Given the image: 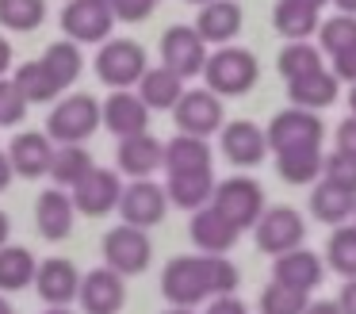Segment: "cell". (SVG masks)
I'll use <instances>...</instances> for the list:
<instances>
[{
	"mask_svg": "<svg viewBox=\"0 0 356 314\" xmlns=\"http://www.w3.org/2000/svg\"><path fill=\"white\" fill-rule=\"evenodd\" d=\"M325 265L345 280L356 276V226H345V222L333 226L330 242H325Z\"/></svg>",
	"mask_w": 356,
	"mask_h": 314,
	"instance_id": "cell-36",
	"label": "cell"
},
{
	"mask_svg": "<svg viewBox=\"0 0 356 314\" xmlns=\"http://www.w3.org/2000/svg\"><path fill=\"white\" fill-rule=\"evenodd\" d=\"M188 234H192V242H195V249H200V253H222V257H226V253L238 245L241 230L234 226V222H226L222 214L207 203V207H200V211H192Z\"/></svg>",
	"mask_w": 356,
	"mask_h": 314,
	"instance_id": "cell-20",
	"label": "cell"
},
{
	"mask_svg": "<svg viewBox=\"0 0 356 314\" xmlns=\"http://www.w3.org/2000/svg\"><path fill=\"white\" fill-rule=\"evenodd\" d=\"M184 96V81H180L172 69L157 65V69H146L138 77V100L149 107V111H172V104Z\"/></svg>",
	"mask_w": 356,
	"mask_h": 314,
	"instance_id": "cell-28",
	"label": "cell"
},
{
	"mask_svg": "<svg viewBox=\"0 0 356 314\" xmlns=\"http://www.w3.org/2000/svg\"><path fill=\"white\" fill-rule=\"evenodd\" d=\"M310 303L307 291L299 288H287V283L272 280L268 288L261 291V314H302Z\"/></svg>",
	"mask_w": 356,
	"mask_h": 314,
	"instance_id": "cell-39",
	"label": "cell"
},
{
	"mask_svg": "<svg viewBox=\"0 0 356 314\" xmlns=\"http://www.w3.org/2000/svg\"><path fill=\"white\" fill-rule=\"evenodd\" d=\"M241 4L238 0H207L195 15V31H200L203 42H215V46H226L234 35L241 31Z\"/></svg>",
	"mask_w": 356,
	"mask_h": 314,
	"instance_id": "cell-23",
	"label": "cell"
},
{
	"mask_svg": "<svg viewBox=\"0 0 356 314\" xmlns=\"http://www.w3.org/2000/svg\"><path fill=\"white\" fill-rule=\"evenodd\" d=\"M73 196L65 188H47L39 199H35V226L47 242H65L73 234Z\"/></svg>",
	"mask_w": 356,
	"mask_h": 314,
	"instance_id": "cell-19",
	"label": "cell"
},
{
	"mask_svg": "<svg viewBox=\"0 0 356 314\" xmlns=\"http://www.w3.org/2000/svg\"><path fill=\"white\" fill-rule=\"evenodd\" d=\"M188 4H207V0H188Z\"/></svg>",
	"mask_w": 356,
	"mask_h": 314,
	"instance_id": "cell-57",
	"label": "cell"
},
{
	"mask_svg": "<svg viewBox=\"0 0 356 314\" xmlns=\"http://www.w3.org/2000/svg\"><path fill=\"white\" fill-rule=\"evenodd\" d=\"M42 314H73V311H65V306H47Z\"/></svg>",
	"mask_w": 356,
	"mask_h": 314,
	"instance_id": "cell-54",
	"label": "cell"
},
{
	"mask_svg": "<svg viewBox=\"0 0 356 314\" xmlns=\"http://www.w3.org/2000/svg\"><path fill=\"white\" fill-rule=\"evenodd\" d=\"M119 214H123V222H131V226L138 230H149L157 226V222L165 219V211H169V196H165V188L157 180H131L123 184V196H119Z\"/></svg>",
	"mask_w": 356,
	"mask_h": 314,
	"instance_id": "cell-11",
	"label": "cell"
},
{
	"mask_svg": "<svg viewBox=\"0 0 356 314\" xmlns=\"http://www.w3.org/2000/svg\"><path fill=\"white\" fill-rule=\"evenodd\" d=\"M218 146H222L226 161L238 168H253L261 165L264 157H268V142H264V130L257 127V123L249 119H238V123H226L222 130H218Z\"/></svg>",
	"mask_w": 356,
	"mask_h": 314,
	"instance_id": "cell-16",
	"label": "cell"
},
{
	"mask_svg": "<svg viewBox=\"0 0 356 314\" xmlns=\"http://www.w3.org/2000/svg\"><path fill=\"white\" fill-rule=\"evenodd\" d=\"M318 38H322V46L318 50L322 54H341V50H348V46H356V15H330V19H322L318 23Z\"/></svg>",
	"mask_w": 356,
	"mask_h": 314,
	"instance_id": "cell-38",
	"label": "cell"
},
{
	"mask_svg": "<svg viewBox=\"0 0 356 314\" xmlns=\"http://www.w3.org/2000/svg\"><path fill=\"white\" fill-rule=\"evenodd\" d=\"M96 127H100V100L88 96V92H73V96L58 100L47 119V134L58 146L85 142V138L96 134Z\"/></svg>",
	"mask_w": 356,
	"mask_h": 314,
	"instance_id": "cell-3",
	"label": "cell"
},
{
	"mask_svg": "<svg viewBox=\"0 0 356 314\" xmlns=\"http://www.w3.org/2000/svg\"><path fill=\"white\" fill-rule=\"evenodd\" d=\"M337 311H341V314H356V276H353V280H345V288H341Z\"/></svg>",
	"mask_w": 356,
	"mask_h": 314,
	"instance_id": "cell-46",
	"label": "cell"
},
{
	"mask_svg": "<svg viewBox=\"0 0 356 314\" xmlns=\"http://www.w3.org/2000/svg\"><path fill=\"white\" fill-rule=\"evenodd\" d=\"M353 219H356V207H353Z\"/></svg>",
	"mask_w": 356,
	"mask_h": 314,
	"instance_id": "cell-58",
	"label": "cell"
},
{
	"mask_svg": "<svg viewBox=\"0 0 356 314\" xmlns=\"http://www.w3.org/2000/svg\"><path fill=\"white\" fill-rule=\"evenodd\" d=\"M104 4H111V0H104Z\"/></svg>",
	"mask_w": 356,
	"mask_h": 314,
	"instance_id": "cell-59",
	"label": "cell"
},
{
	"mask_svg": "<svg viewBox=\"0 0 356 314\" xmlns=\"http://www.w3.org/2000/svg\"><path fill=\"white\" fill-rule=\"evenodd\" d=\"M77 299L85 314H119L127 306V276L111 272L108 265L92 268V272L81 276Z\"/></svg>",
	"mask_w": 356,
	"mask_h": 314,
	"instance_id": "cell-13",
	"label": "cell"
},
{
	"mask_svg": "<svg viewBox=\"0 0 356 314\" xmlns=\"http://www.w3.org/2000/svg\"><path fill=\"white\" fill-rule=\"evenodd\" d=\"M96 168V161H92V153L85 150V146H54V153H50V168H47V176L54 180V188H77L81 180H85L88 173Z\"/></svg>",
	"mask_w": 356,
	"mask_h": 314,
	"instance_id": "cell-27",
	"label": "cell"
},
{
	"mask_svg": "<svg viewBox=\"0 0 356 314\" xmlns=\"http://www.w3.org/2000/svg\"><path fill=\"white\" fill-rule=\"evenodd\" d=\"M322 180H330V184H337V188L356 196V153L333 150L330 157H322Z\"/></svg>",
	"mask_w": 356,
	"mask_h": 314,
	"instance_id": "cell-40",
	"label": "cell"
},
{
	"mask_svg": "<svg viewBox=\"0 0 356 314\" xmlns=\"http://www.w3.org/2000/svg\"><path fill=\"white\" fill-rule=\"evenodd\" d=\"M261 77V65L257 58L245 50V46H218L215 54H207L203 61V81L215 96H245L249 88Z\"/></svg>",
	"mask_w": 356,
	"mask_h": 314,
	"instance_id": "cell-2",
	"label": "cell"
},
{
	"mask_svg": "<svg viewBox=\"0 0 356 314\" xmlns=\"http://www.w3.org/2000/svg\"><path fill=\"white\" fill-rule=\"evenodd\" d=\"M215 184H218L215 168H207V173H169L165 196H169V203L180 207V211H200V207L211 203Z\"/></svg>",
	"mask_w": 356,
	"mask_h": 314,
	"instance_id": "cell-25",
	"label": "cell"
},
{
	"mask_svg": "<svg viewBox=\"0 0 356 314\" xmlns=\"http://www.w3.org/2000/svg\"><path fill=\"white\" fill-rule=\"evenodd\" d=\"M16 88L24 92V100L27 104H50V100H58L62 96V88L54 84V77L42 69V61H24V65L16 69Z\"/></svg>",
	"mask_w": 356,
	"mask_h": 314,
	"instance_id": "cell-34",
	"label": "cell"
},
{
	"mask_svg": "<svg viewBox=\"0 0 356 314\" xmlns=\"http://www.w3.org/2000/svg\"><path fill=\"white\" fill-rule=\"evenodd\" d=\"M0 314H12V306L4 303V295H0Z\"/></svg>",
	"mask_w": 356,
	"mask_h": 314,
	"instance_id": "cell-56",
	"label": "cell"
},
{
	"mask_svg": "<svg viewBox=\"0 0 356 314\" xmlns=\"http://www.w3.org/2000/svg\"><path fill=\"white\" fill-rule=\"evenodd\" d=\"M8 234H12V222H8V214L0 211V245H8Z\"/></svg>",
	"mask_w": 356,
	"mask_h": 314,
	"instance_id": "cell-50",
	"label": "cell"
},
{
	"mask_svg": "<svg viewBox=\"0 0 356 314\" xmlns=\"http://www.w3.org/2000/svg\"><path fill=\"white\" fill-rule=\"evenodd\" d=\"M8 165L16 176H27V180H35V176H42L50 168V153H54V142H50V134H42V130H24V134L12 138L8 150Z\"/></svg>",
	"mask_w": 356,
	"mask_h": 314,
	"instance_id": "cell-22",
	"label": "cell"
},
{
	"mask_svg": "<svg viewBox=\"0 0 356 314\" xmlns=\"http://www.w3.org/2000/svg\"><path fill=\"white\" fill-rule=\"evenodd\" d=\"M119 173L131 176V180H146L161 168V153H165V142H157L149 130L142 134H131V138H119Z\"/></svg>",
	"mask_w": 356,
	"mask_h": 314,
	"instance_id": "cell-21",
	"label": "cell"
},
{
	"mask_svg": "<svg viewBox=\"0 0 356 314\" xmlns=\"http://www.w3.org/2000/svg\"><path fill=\"white\" fill-rule=\"evenodd\" d=\"M353 207H356V196L330 180H318L314 191H310V211H314L318 222L325 226H341V222L353 219Z\"/></svg>",
	"mask_w": 356,
	"mask_h": 314,
	"instance_id": "cell-30",
	"label": "cell"
},
{
	"mask_svg": "<svg viewBox=\"0 0 356 314\" xmlns=\"http://www.w3.org/2000/svg\"><path fill=\"white\" fill-rule=\"evenodd\" d=\"M211 207L222 214L226 222H234L238 230H253V222L261 219L264 203V188L249 176H230V180L215 184V196H211Z\"/></svg>",
	"mask_w": 356,
	"mask_h": 314,
	"instance_id": "cell-4",
	"label": "cell"
},
{
	"mask_svg": "<svg viewBox=\"0 0 356 314\" xmlns=\"http://www.w3.org/2000/svg\"><path fill=\"white\" fill-rule=\"evenodd\" d=\"M322 138H325V123L318 119V111H307V107H284L264 127V142L276 153L287 150V146H322Z\"/></svg>",
	"mask_w": 356,
	"mask_h": 314,
	"instance_id": "cell-8",
	"label": "cell"
},
{
	"mask_svg": "<svg viewBox=\"0 0 356 314\" xmlns=\"http://www.w3.org/2000/svg\"><path fill=\"white\" fill-rule=\"evenodd\" d=\"M203 61H207V42L200 38V31L188 27V23H177L161 35V65L172 69L180 81L203 73Z\"/></svg>",
	"mask_w": 356,
	"mask_h": 314,
	"instance_id": "cell-10",
	"label": "cell"
},
{
	"mask_svg": "<svg viewBox=\"0 0 356 314\" xmlns=\"http://www.w3.org/2000/svg\"><path fill=\"white\" fill-rule=\"evenodd\" d=\"M165 314H195V311H192V306H169Z\"/></svg>",
	"mask_w": 356,
	"mask_h": 314,
	"instance_id": "cell-52",
	"label": "cell"
},
{
	"mask_svg": "<svg viewBox=\"0 0 356 314\" xmlns=\"http://www.w3.org/2000/svg\"><path fill=\"white\" fill-rule=\"evenodd\" d=\"M348 107H353V115H356V84H353V92H348Z\"/></svg>",
	"mask_w": 356,
	"mask_h": 314,
	"instance_id": "cell-55",
	"label": "cell"
},
{
	"mask_svg": "<svg viewBox=\"0 0 356 314\" xmlns=\"http://www.w3.org/2000/svg\"><path fill=\"white\" fill-rule=\"evenodd\" d=\"M100 119H104V127H108L115 138H131V134L149 130V107L138 100V92L115 88L108 100H104Z\"/></svg>",
	"mask_w": 356,
	"mask_h": 314,
	"instance_id": "cell-17",
	"label": "cell"
},
{
	"mask_svg": "<svg viewBox=\"0 0 356 314\" xmlns=\"http://www.w3.org/2000/svg\"><path fill=\"white\" fill-rule=\"evenodd\" d=\"M337 150H345V153H356V115H348V119H341V127H337Z\"/></svg>",
	"mask_w": 356,
	"mask_h": 314,
	"instance_id": "cell-45",
	"label": "cell"
},
{
	"mask_svg": "<svg viewBox=\"0 0 356 314\" xmlns=\"http://www.w3.org/2000/svg\"><path fill=\"white\" fill-rule=\"evenodd\" d=\"M119 196H123L119 173L96 165L92 173L73 188V207H77L81 214H88V219H100V214H111L119 207Z\"/></svg>",
	"mask_w": 356,
	"mask_h": 314,
	"instance_id": "cell-14",
	"label": "cell"
},
{
	"mask_svg": "<svg viewBox=\"0 0 356 314\" xmlns=\"http://www.w3.org/2000/svg\"><path fill=\"white\" fill-rule=\"evenodd\" d=\"M146 50H142L134 38H108L100 42L96 54V77H100L108 88H131L138 84V77L146 73Z\"/></svg>",
	"mask_w": 356,
	"mask_h": 314,
	"instance_id": "cell-6",
	"label": "cell"
},
{
	"mask_svg": "<svg viewBox=\"0 0 356 314\" xmlns=\"http://www.w3.org/2000/svg\"><path fill=\"white\" fill-rule=\"evenodd\" d=\"M81 288V268L65 257H47L39 268H35V291L47 306H65L77 299Z\"/></svg>",
	"mask_w": 356,
	"mask_h": 314,
	"instance_id": "cell-15",
	"label": "cell"
},
{
	"mask_svg": "<svg viewBox=\"0 0 356 314\" xmlns=\"http://www.w3.org/2000/svg\"><path fill=\"white\" fill-rule=\"evenodd\" d=\"M172 119H177L180 134L211 138L215 130H222V96H215L211 88H184V96L172 104Z\"/></svg>",
	"mask_w": 356,
	"mask_h": 314,
	"instance_id": "cell-9",
	"label": "cell"
},
{
	"mask_svg": "<svg viewBox=\"0 0 356 314\" xmlns=\"http://www.w3.org/2000/svg\"><path fill=\"white\" fill-rule=\"evenodd\" d=\"M27 100L24 92L16 88V81H8V77H0V127H16V123L27 119Z\"/></svg>",
	"mask_w": 356,
	"mask_h": 314,
	"instance_id": "cell-41",
	"label": "cell"
},
{
	"mask_svg": "<svg viewBox=\"0 0 356 314\" xmlns=\"http://www.w3.org/2000/svg\"><path fill=\"white\" fill-rule=\"evenodd\" d=\"M154 260V242L146 237V230L119 222L115 230L104 234V265L119 276H142Z\"/></svg>",
	"mask_w": 356,
	"mask_h": 314,
	"instance_id": "cell-5",
	"label": "cell"
},
{
	"mask_svg": "<svg viewBox=\"0 0 356 314\" xmlns=\"http://www.w3.org/2000/svg\"><path fill=\"white\" fill-rule=\"evenodd\" d=\"M253 234H257V249L268 253V257H280V253L307 242V222L295 207L280 203V207H264L261 219L253 222Z\"/></svg>",
	"mask_w": 356,
	"mask_h": 314,
	"instance_id": "cell-7",
	"label": "cell"
},
{
	"mask_svg": "<svg viewBox=\"0 0 356 314\" xmlns=\"http://www.w3.org/2000/svg\"><path fill=\"white\" fill-rule=\"evenodd\" d=\"M8 184H12V165H8V153L0 150V191L8 188Z\"/></svg>",
	"mask_w": 356,
	"mask_h": 314,
	"instance_id": "cell-49",
	"label": "cell"
},
{
	"mask_svg": "<svg viewBox=\"0 0 356 314\" xmlns=\"http://www.w3.org/2000/svg\"><path fill=\"white\" fill-rule=\"evenodd\" d=\"M272 280L287 283V288H299V291L310 295V291L325 280V265H322V257H318L314 249L295 245V249H287V253L276 257V265H272Z\"/></svg>",
	"mask_w": 356,
	"mask_h": 314,
	"instance_id": "cell-18",
	"label": "cell"
},
{
	"mask_svg": "<svg viewBox=\"0 0 356 314\" xmlns=\"http://www.w3.org/2000/svg\"><path fill=\"white\" fill-rule=\"evenodd\" d=\"M161 165H165V173H207V168H215V157H211L207 138L177 134L165 142Z\"/></svg>",
	"mask_w": 356,
	"mask_h": 314,
	"instance_id": "cell-24",
	"label": "cell"
},
{
	"mask_svg": "<svg viewBox=\"0 0 356 314\" xmlns=\"http://www.w3.org/2000/svg\"><path fill=\"white\" fill-rule=\"evenodd\" d=\"M35 253L27 245H0V291H24L35 283Z\"/></svg>",
	"mask_w": 356,
	"mask_h": 314,
	"instance_id": "cell-31",
	"label": "cell"
},
{
	"mask_svg": "<svg viewBox=\"0 0 356 314\" xmlns=\"http://www.w3.org/2000/svg\"><path fill=\"white\" fill-rule=\"evenodd\" d=\"M47 19V0H0V27L35 31Z\"/></svg>",
	"mask_w": 356,
	"mask_h": 314,
	"instance_id": "cell-37",
	"label": "cell"
},
{
	"mask_svg": "<svg viewBox=\"0 0 356 314\" xmlns=\"http://www.w3.org/2000/svg\"><path fill=\"white\" fill-rule=\"evenodd\" d=\"M322 146H287L276 153V173L287 184H314L322 176Z\"/></svg>",
	"mask_w": 356,
	"mask_h": 314,
	"instance_id": "cell-29",
	"label": "cell"
},
{
	"mask_svg": "<svg viewBox=\"0 0 356 314\" xmlns=\"http://www.w3.org/2000/svg\"><path fill=\"white\" fill-rule=\"evenodd\" d=\"M337 77L330 73V69H314V73L307 77H295V81H287V96H291V107H307V111H322V107H330L333 100H337Z\"/></svg>",
	"mask_w": 356,
	"mask_h": 314,
	"instance_id": "cell-26",
	"label": "cell"
},
{
	"mask_svg": "<svg viewBox=\"0 0 356 314\" xmlns=\"http://www.w3.org/2000/svg\"><path fill=\"white\" fill-rule=\"evenodd\" d=\"M280 77L284 81H295V77H307L314 73V69H322V50H318L314 42H307V38H295V42H287L284 50H280Z\"/></svg>",
	"mask_w": 356,
	"mask_h": 314,
	"instance_id": "cell-35",
	"label": "cell"
},
{
	"mask_svg": "<svg viewBox=\"0 0 356 314\" xmlns=\"http://www.w3.org/2000/svg\"><path fill=\"white\" fill-rule=\"evenodd\" d=\"M318 23H322V12L310 4H299V0H276V8H272V27L291 42L314 35Z\"/></svg>",
	"mask_w": 356,
	"mask_h": 314,
	"instance_id": "cell-32",
	"label": "cell"
},
{
	"mask_svg": "<svg viewBox=\"0 0 356 314\" xmlns=\"http://www.w3.org/2000/svg\"><path fill=\"white\" fill-rule=\"evenodd\" d=\"M333 4H337L345 15H356V0H333Z\"/></svg>",
	"mask_w": 356,
	"mask_h": 314,
	"instance_id": "cell-51",
	"label": "cell"
},
{
	"mask_svg": "<svg viewBox=\"0 0 356 314\" xmlns=\"http://www.w3.org/2000/svg\"><path fill=\"white\" fill-rule=\"evenodd\" d=\"M337 81H348V84H356V46H348V50H341V54H333V69H330Z\"/></svg>",
	"mask_w": 356,
	"mask_h": 314,
	"instance_id": "cell-43",
	"label": "cell"
},
{
	"mask_svg": "<svg viewBox=\"0 0 356 314\" xmlns=\"http://www.w3.org/2000/svg\"><path fill=\"white\" fill-rule=\"evenodd\" d=\"M241 276L222 253H184L172 257L161 272V295L172 306H195L215 295L238 291Z\"/></svg>",
	"mask_w": 356,
	"mask_h": 314,
	"instance_id": "cell-1",
	"label": "cell"
},
{
	"mask_svg": "<svg viewBox=\"0 0 356 314\" xmlns=\"http://www.w3.org/2000/svg\"><path fill=\"white\" fill-rule=\"evenodd\" d=\"M302 314H341V311H337L333 299H318V303H307V311H302Z\"/></svg>",
	"mask_w": 356,
	"mask_h": 314,
	"instance_id": "cell-47",
	"label": "cell"
},
{
	"mask_svg": "<svg viewBox=\"0 0 356 314\" xmlns=\"http://www.w3.org/2000/svg\"><path fill=\"white\" fill-rule=\"evenodd\" d=\"M12 314H16V311H12Z\"/></svg>",
	"mask_w": 356,
	"mask_h": 314,
	"instance_id": "cell-60",
	"label": "cell"
},
{
	"mask_svg": "<svg viewBox=\"0 0 356 314\" xmlns=\"http://www.w3.org/2000/svg\"><path fill=\"white\" fill-rule=\"evenodd\" d=\"M203 314H249V306L230 291V295H215V299H207V311H203Z\"/></svg>",
	"mask_w": 356,
	"mask_h": 314,
	"instance_id": "cell-44",
	"label": "cell"
},
{
	"mask_svg": "<svg viewBox=\"0 0 356 314\" xmlns=\"http://www.w3.org/2000/svg\"><path fill=\"white\" fill-rule=\"evenodd\" d=\"M108 8H111V15H115V19L138 23V19H146V15L157 8V0H111Z\"/></svg>",
	"mask_w": 356,
	"mask_h": 314,
	"instance_id": "cell-42",
	"label": "cell"
},
{
	"mask_svg": "<svg viewBox=\"0 0 356 314\" xmlns=\"http://www.w3.org/2000/svg\"><path fill=\"white\" fill-rule=\"evenodd\" d=\"M8 69H12V46H8V38L0 35V77L8 73Z\"/></svg>",
	"mask_w": 356,
	"mask_h": 314,
	"instance_id": "cell-48",
	"label": "cell"
},
{
	"mask_svg": "<svg viewBox=\"0 0 356 314\" xmlns=\"http://www.w3.org/2000/svg\"><path fill=\"white\" fill-rule=\"evenodd\" d=\"M299 4H310V8H318V12H322V8L330 4V0H299Z\"/></svg>",
	"mask_w": 356,
	"mask_h": 314,
	"instance_id": "cell-53",
	"label": "cell"
},
{
	"mask_svg": "<svg viewBox=\"0 0 356 314\" xmlns=\"http://www.w3.org/2000/svg\"><path fill=\"white\" fill-rule=\"evenodd\" d=\"M111 27H115V15L104 0H70L62 8V31L73 42H108Z\"/></svg>",
	"mask_w": 356,
	"mask_h": 314,
	"instance_id": "cell-12",
	"label": "cell"
},
{
	"mask_svg": "<svg viewBox=\"0 0 356 314\" xmlns=\"http://www.w3.org/2000/svg\"><path fill=\"white\" fill-rule=\"evenodd\" d=\"M42 69H47L50 77H54L58 88H70L73 81L81 77V69H85V58H81V46L73 42V38H62V42H50L47 54H42Z\"/></svg>",
	"mask_w": 356,
	"mask_h": 314,
	"instance_id": "cell-33",
	"label": "cell"
}]
</instances>
